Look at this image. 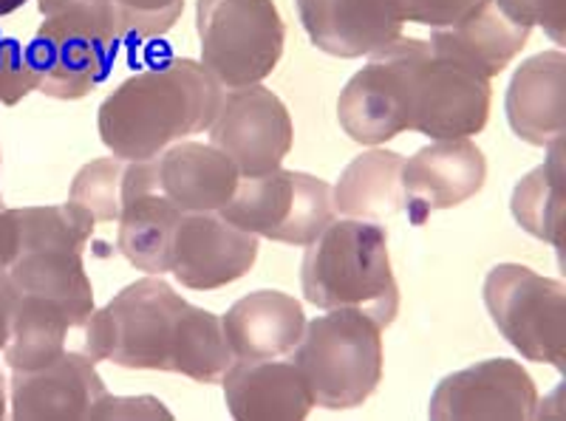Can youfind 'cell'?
I'll use <instances>...</instances> for the list:
<instances>
[{
  "label": "cell",
  "instance_id": "6da1fadb",
  "mask_svg": "<svg viewBox=\"0 0 566 421\" xmlns=\"http://www.w3.org/2000/svg\"><path fill=\"white\" fill-rule=\"evenodd\" d=\"M77 351L94 362L130 370H170L193 382H221L235 362L219 314L174 292L161 275H148L116 294L80 328Z\"/></svg>",
  "mask_w": 566,
  "mask_h": 421
},
{
  "label": "cell",
  "instance_id": "7a4b0ae2",
  "mask_svg": "<svg viewBox=\"0 0 566 421\" xmlns=\"http://www.w3.org/2000/svg\"><path fill=\"white\" fill-rule=\"evenodd\" d=\"M221 94L224 88L199 60H168L105 96L97 114L99 139L116 159H156L176 141L210 128Z\"/></svg>",
  "mask_w": 566,
  "mask_h": 421
},
{
  "label": "cell",
  "instance_id": "3957f363",
  "mask_svg": "<svg viewBox=\"0 0 566 421\" xmlns=\"http://www.w3.org/2000/svg\"><path fill=\"white\" fill-rule=\"evenodd\" d=\"M301 286L315 308H357L388 328L399 312V286L386 230L357 218L332 221L306 250Z\"/></svg>",
  "mask_w": 566,
  "mask_h": 421
},
{
  "label": "cell",
  "instance_id": "277c9868",
  "mask_svg": "<svg viewBox=\"0 0 566 421\" xmlns=\"http://www.w3.org/2000/svg\"><path fill=\"white\" fill-rule=\"evenodd\" d=\"M292 354L317 408H360L382 379V326L357 308H332L306 323Z\"/></svg>",
  "mask_w": 566,
  "mask_h": 421
},
{
  "label": "cell",
  "instance_id": "5b68a950",
  "mask_svg": "<svg viewBox=\"0 0 566 421\" xmlns=\"http://www.w3.org/2000/svg\"><path fill=\"white\" fill-rule=\"evenodd\" d=\"M196 32L201 65L224 91L264 83L281 63L286 40L275 0H199Z\"/></svg>",
  "mask_w": 566,
  "mask_h": 421
},
{
  "label": "cell",
  "instance_id": "8992f818",
  "mask_svg": "<svg viewBox=\"0 0 566 421\" xmlns=\"http://www.w3.org/2000/svg\"><path fill=\"white\" fill-rule=\"evenodd\" d=\"M411 94V130L431 139H470L490 119L493 88L476 69L431 40L402 38Z\"/></svg>",
  "mask_w": 566,
  "mask_h": 421
},
{
  "label": "cell",
  "instance_id": "52a82bcc",
  "mask_svg": "<svg viewBox=\"0 0 566 421\" xmlns=\"http://www.w3.org/2000/svg\"><path fill=\"white\" fill-rule=\"evenodd\" d=\"M219 212L244 232L290 246H310L337 215L326 181L283 167L264 176H241Z\"/></svg>",
  "mask_w": 566,
  "mask_h": 421
},
{
  "label": "cell",
  "instance_id": "ba28073f",
  "mask_svg": "<svg viewBox=\"0 0 566 421\" xmlns=\"http://www.w3.org/2000/svg\"><path fill=\"white\" fill-rule=\"evenodd\" d=\"M484 306L495 328L530 362L566 365V286L522 263H499L484 281Z\"/></svg>",
  "mask_w": 566,
  "mask_h": 421
},
{
  "label": "cell",
  "instance_id": "9c48e42d",
  "mask_svg": "<svg viewBox=\"0 0 566 421\" xmlns=\"http://www.w3.org/2000/svg\"><path fill=\"white\" fill-rule=\"evenodd\" d=\"M207 134L212 147L235 161L241 176L277 170L295 139L292 116L283 99L261 83L224 91Z\"/></svg>",
  "mask_w": 566,
  "mask_h": 421
},
{
  "label": "cell",
  "instance_id": "30bf717a",
  "mask_svg": "<svg viewBox=\"0 0 566 421\" xmlns=\"http://www.w3.org/2000/svg\"><path fill=\"white\" fill-rule=\"evenodd\" d=\"M119 40L108 38L88 20L74 14H49L27 49L38 74V91L52 99H83L108 77Z\"/></svg>",
  "mask_w": 566,
  "mask_h": 421
},
{
  "label": "cell",
  "instance_id": "8fae6325",
  "mask_svg": "<svg viewBox=\"0 0 566 421\" xmlns=\"http://www.w3.org/2000/svg\"><path fill=\"white\" fill-rule=\"evenodd\" d=\"M368 57L371 63L357 71L340 91L337 119L352 141L380 147L411 130V94L402 34Z\"/></svg>",
  "mask_w": 566,
  "mask_h": 421
},
{
  "label": "cell",
  "instance_id": "7c38bea8",
  "mask_svg": "<svg viewBox=\"0 0 566 421\" xmlns=\"http://www.w3.org/2000/svg\"><path fill=\"white\" fill-rule=\"evenodd\" d=\"M538 390L522 362L488 359L444 377L428 404L433 421H527Z\"/></svg>",
  "mask_w": 566,
  "mask_h": 421
},
{
  "label": "cell",
  "instance_id": "4fadbf2b",
  "mask_svg": "<svg viewBox=\"0 0 566 421\" xmlns=\"http://www.w3.org/2000/svg\"><path fill=\"white\" fill-rule=\"evenodd\" d=\"M258 235L230 224L221 212H181L170 243V272L185 288L230 286L255 266Z\"/></svg>",
  "mask_w": 566,
  "mask_h": 421
},
{
  "label": "cell",
  "instance_id": "5bb4252c",
  "mask_svg": "<svg viewBox=\"0 0 566 421\" xmlns=\"http://www.w3.org/2000/svg\"><path fill=\"white\" fill-rule=\"evenodd\" d=\"M94 359L69 348L54 362L12 370V419L18 421H94L108 396Z\"/></svg>",
  "mask_w": 566,
  "mask_h": 421
},
{
  "label": "cell",
  "instance_id": "9a60e30c",
  "mask_svg": "<svg viewBox=\"0 0 566 421\" xmlns=\"http://www.w3.org/2000/svg\"><path fill=\"white\" fill-rule=\"evenodd\" d=\"M488 159L470 139H437L402 165V196L413 227H422L433 212L464 204L482 192Z\"/></svg>",
  "mask_w": 566,
  "mask_h": 421
},
{
  "label": "cell",
  "instance_id": "2e32d148",
  "mask_svg": "<svg viewBox=\"0 0 566 421\" xmlns=\"http://www.w3.org/2000/svg\"><path fill=\"white\" fill-rule=\"evenodd\" d=\"M181 210L159 190L156 159L128 161L123 179V210L116 218V250L148 275H168L170 243Z\"/></svg>",
  "mask_w": 566,
  "mask_h": 421
},
{
  "label": "cell",
  "instance_id": "e0dca14e",
  "mask_svg": "<svg viewBox=\"0 0 566 421\" xmlns=\"http://www.w3.org/2000/svg\"><path fill=\"white\" fill-rule=\"evenodd\" d=\"M301 23L321 52L340 60L368 57L402 34L397 0H295Z\"/></svg>",
  "mask_w": 566,
  "mask_h": 421
},
{
  "label": "cell",
  "instance_id": "ac0fdd59",
  "mask_svg": "<svg viewBox=\"0 0 566 421\" xmlns=\"http://www.w3.org/2000/svg\"><path fill=\"white\" fill-rule=\"evenodd\" d=\"M530 32L533 23L513 0H476L453 27L433 29L431 43L493 80L524 52Z\"/></svg>",
  "mask_w": 566,
  "mask_h": 421
},
{
  "label": "cell",
  "instance_id": "d6986e66",
  "mask_svg": "<svg viewBox=\"0 0 566 421\" xmlns=\"http://www.w3.org/2000/svg\"><path fill=\"white\" fill-rule=\"evenodd\" d=\"M221 382L239 421H303L315 408L295 359H235Z\"/></svg>",
  "mask_w": 566,
  "mask_h": 421
},
{
  "label": "cell",
  "instance_id": "ffe728a7",
  "mask_svg": "<svg viewBox=\"0 0 566 421\" xmlns=\"http://www.w3.org/2000/svg\"><path fill=\"white\" fill-rule=\"evenodd\" d=\"M507 122L533 147H549L566 134V57L560 49L535 54L515 69L507 88Z\"/></svg>",
  "mask_w": 566,
  "mask_h": 421
},
{
  "label": "cell",
  "instance_id": "44dd1931",
  "mask_svg": "<svg viewBox=\"0 0 566 421\" xmlns=\"http://www.w3.org/2000/svg\"><path fill=\"white\" fill-rule=\"evenodd\" d=\"M221 326L235 359H281L301 343L306 314L292 294L261 288L232 303Z\"/></svg>",
  "mask_w": 566,
  "mask_h": 421
},
{
  "label": "cell",
  "instance_id": "7402d4cb",
  "mask_svg": "<svg viewBox=\"0 0 566 421\" xmlns=\"http://www.w3.org/2000/svg\"><path fill=\"white\" fill-rule=\"evenodd\" d=\"M156 179L181 212H219L239 187L241 172L219 147L176 141L156 156Z\"/></svg>",
  "mask_w": 566,
  "mask_h": 421
},
{
  "label": "cell",
  "instance_id": "603a6c76",
  "mask_svg": "<svg viewBox=\"0 0 566 421\" xmlns=\"http://www.w3.org/2000/svg\"><path fill=\"white\" fill-rule=\"evenodd\" d=\"M97 224L80 207H20L0 210V272L18 257L40 250L85 252Z\"/></svg>",
  "mask_w": 566,
  "mask_h": 421
},
{
  "label": "cell",
  "instance_id": "cb8c5ba5",
  "mask_svg": "<svg viewBox=\"0 0 566 421\" xmlns=\"http://www.w3.org/2000/svg\"><path fill=\"white\" fill-rule=\"evenodd\" d=\"M402 165L406 159L386 147H371L340 172L332 187L335 210L357 221H386L406 204L402 196Z\"/></svg>",
  "mask_w": 566,
  "mask_h": 421
},
{
  "label": "cell",
  "instance_id": "d4e9b609",
  "mask_svg": "<svg viewBox=\"0 0 566 421\" xmlns=\"http://www.w3.org/2000/svg\"><path fill=\"white\" fill-rule=\"evenodd\" d=\"M40 14H74L114 40H154L168 34L185 0H38Z\"/></svg>",
  "mask_w": 566,
  "mask_h": 421
},
{
  "label": "cell",
  "instance_id": "484cf974",
  "mask_svg": "<svg viewBox=\"0 0 566 421\" xmlns=\"http://www.w3.org/2000/svg\"><path fill=\"white\" fill-rule=\"evenodd\" d=\"M547 161L530 170L513 190V218L538 241L564 246V139L553 141Z\"/></svg>",
  "mask_w": 566,
  "mask_h": 421
},
{
  "label": "cell",
  "instance_id": "4316f807",
  "mask_svg": "<svg viewBox=\"0 0 566 421\" xmlns=\"http://www.w3.org/2000/svg\"><path fill=\"white\" fill-rule=\"evenodd\" d=\"M128 161L108 156L94 159L74 176L71 185V204L80 207L94 224H111L123 210V179Z\"/></svg>",
  "mask_w": 566,
  "mask_h": 421
},
{
  "label": "cell",
  "instance_id": "83f0119b",
  "mask_svg": "<svg viewBox=\"0 0 566 421\" xmlns=\"http://www.w3.org/2000/svg\"><path fill=\"white\" fill-rule=\"evenodd\" d=\"M38 91V74L14 40L0 38V105H18Z\"/></svg>",
  "mask_w": 566,
  "mask_h": 421
},
{
  "label": "cell",
  "instance_id": "f1b7e54d",
  "mask_svg": "<svg viewBox=\"0 0 566 421\" xmlns=\"http://www.w3.org/2000/svg\"><path fill=\"white\" fill-rule=\"evenodd\" d=\"M473 3L476 0H397V9L408 23L444 29L453 27Z\"/></svg>",
  "mask_w": 566,
  "mask_h": 421
},
{
  "label": "cell",
  "instance_id": "f546056e",
  "mask_svg": "<svg viewBox=\"0 0 566 421\" xmlns=\"http://www.w3.org/2000/svg\"><path fill=\"white\" fill-rule=\"evenodd\" d=\"M105 419H174V415L165 410V404L154 396H139V399H119V396H105L99 402L97 415L94 421Z\"/></svg>",
  "mask_w": 566,
  "mask_h": 421
},
{
  "label": "cell",
  "instance_id": "4dcf8cb0",
  "mask_svg": "<svg viewBox=\"0 0 566 421\" xmlns=\"http://www.w3.org/2000/svg\"><path fill=\"white\" fill-rule=\"evenodd\" d=\"M513 3L533 27L544 29L555 40V45H564L566 0H513Z\"/></svg>",
  "mask_w": 566,
  "mask_h": 421
},
{
  "label": "cell",
  "instance_id": "1f68e13d",
  "mask_svg": "<svg viewBox=\"0 0 566 421\" xmlns=\"http://www.w3.org/2000/svg\"><path fill=\"white\" fill-rule=\"evenodd\" d=\"M12 319H14V292L9 286L7 275H0V351L7 348L12 337Z\"/></svg>",
  "mask_w": 566,
  "mask_h": 421
},
{
  "label": "cell",
  "instance_id": "d6a6232c",
  "mask_svg": "<svg viewBox=\"0 0 566 421\" xmlns=\"http://www.w3.org/2000/svg\"><path fill=\"white\" fill-rule=\"evenodd\" d=\"M23 3H27V0H0V18H7V14L18 12Z\"/></svg>",
  "mask_w": 566,
  "mask_h": 421
},
{
  "label": "cell",
  "instance_id": "836d02e7",
  "mask_svg": "<svg viewBox=\"0 0 566 421\" xmlns=\"http://www.w3.org/2000/svg\"><path fill=\"white\" fill-rule=\"evenodd\" d=\"M0 419H7V379L0 370Z\"/></svg>",
  "mask_w": 566,
  "mask_h": 421
},
{
  "label": "cell",
  "instance_id": "e575fe53",
  "mask_svg": "<svg viewBox=\"0 0 566 421\" xmlns=\"http://www.w3.org/2000/svg\"><path fill=\"white\" fill-rule=\"evenodd\" d=\"M0 204H3V198H0Z\"/></svg>",
  "mask_w": 566,
  "mask_h": 421
}]
</instances>
